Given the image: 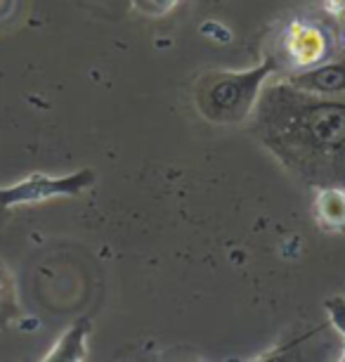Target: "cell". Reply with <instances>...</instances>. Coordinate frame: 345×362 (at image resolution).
<instances>
[{"label": "cell", "mask_w": 345, "mask_h": 362, "mask_svg": "<svg viewBox=\"0 0 345 362\" xmlns=\"http://www.w3.org/2000/svg\"><path fill=\"white\" fill-rule=\"evenodd\" d=\"M147 3H150L154 10L164 12V10H168V8H171V5H175V3H178V0H147Z\"/></svg>", "instance_id": "8"}, {"label": "cell", "mask_w": 345, "mask_h": 362, "mask_svg": "<svg viewBox=\"0 0 345 362\" xmlns=\"http://www.w3.org/2000/svg\"><path fill=\"white\" fill-rule=\"evenodd\" d=\"M92 180L90 173H78L62 177V180H52L45 175H31L24 182L12 187L0 189V204L3 206H15V204H26V202H43L52 194H71L83 189L87 182Z\"/></svg>", "instance_id": "3"}, {"label": "cell", "mask_w": 345, "mask_h": 362, "mask_svg": "<svg viewBox=\"0 0 345 362\" xmlns=\"http://www.w3.org/2000/svg\"><path fill=\"white\" fill-rule=\"evenodd\" d=\"M317 209H320L322 223L327 225H341L345 228V192L341 187H329L320 194V202H317Z\"/></svg>", "instance_id": "5"}, {"label": "cell", "mask_w": 345, "mask_h": 362, "mask_svg": "<svg viewBox=\"0 0 345 362\" xmlns=\"http://www.w3.org/2000/svg\"><path fill=\"white\" fill-rule=\"evenodd\" d=\"M255 112L260 138L289 168L317 185H345V93L274 86Z\"/></svg>", "instance_id": "1"}, {"label": "cell", "mask_w": 345, "mask_h": 362, "mask_svg": "<svg viewBox=\"0 0 345 362\" xmlns=\"http://www.w3.org/2000/svg\"><path fill=\"white\" fill-rule=\"evenodd\" d=\"M334 322L345 332V303L334 305Z\"/></svg>", "instance_id": "7"}, {"label": "cell", "mask_w": 345, "mask_h": 362, "mask_svg": "<svg viewBox=\"0 0 345 362\" xmlns=\"http://www.w3.org/2000/svg\"><path fill=\"white\" fill-rule=\"evenodd\" d=\"M291 86L303 88V90L310 93L341 95L345 93V64H327L315 71L301 74V76L291 78Z\"/></svg>", "instance_id": "4"}, {"label": "cell", "mask_w": 345, "mask_h": 362, "mask_svg": "<svg viewBox=\"0 0 345 362\" xmlns=\"http://www.w3.org/2000/svg\"><path fill=\"white\" fill-rule=\"evenodd\" d=\"M17 313V293L10 272L0 263V327L8 325Z\"/></svg>", "instance_id": "6"}, {"label": "cell", "mask_w": 345, "mask_h": 362, "mask_svg": "<svg viewBox=\"0 0 345 362\" xmlns=\"http://www.w3.org/2000/svg\"><path fill=\"white\" fill-rule=\"evenodd\" d=\"M270 71V64L246 74H211L199 83V107L213 121H236L253 112V100L258 95L260 81Z\"/></svg>", "instance_id": "2"}]
</instances>
